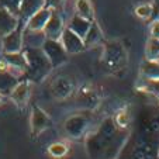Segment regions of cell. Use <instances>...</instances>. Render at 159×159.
I'll return each mask as SVG.
<instances>
[{"label": "cell", "instance_id": "cell-16", "mask_svg": "<svg viewBox=\"0 0 159 159\" xmlns=\"http://www.w3.org/2000/svg\"><path fill=\"white\" fill-rule=\"evenodd\" d=\"M100 39H102V31H100V28L97 27L96 23H94V21H92L89 31L86 33V35H84V38H83L84 47H86V48H87V47H92V45L97 44Z\"/></svg>", "mask_w": 159, "mask_h": 159}, {"label": "cell", "instance_id": "cell-23", "mask_svg": "<svg viewBox=\"0 0 159 159\" xmlns=\"http://www.w3.org/2000/svg\"><path fill=\"white\" fill-rule=\"evenodd\" d=\"M44 2H45V7H48L51 10H61L66 0H44Z\"/></svg>", "mask_w": 159, "mask_h": 159}, {"label": "cell", "instance_id": "cell-8", "mask_svg": "<svg viewBox=\"0 0 159 159\" xmlns=\"http://www.w3.org/2000/svg\"><path fill=\"white\" fill-rule=\"evenodd\" d=\"M51 13H52L51 9L44 6L41 10H38L35 14H33L25 21V28H28L31 31H42L45 24H47V21L51 17Z\"/></svg>", "mask_w": 159, "mask_h": 159}, {"label": "cell", "instance_id": "cell-18", "mask_svg": "<svg viewBox=\"0 0 159 159\" xmlns=\"http://www.w3.org/2000/svg\"><path fill=\"white\" fill-rule=\"evenodd\" d=\"M68 151H69V147L65 142H54L48 148V153L52 158H63V156H66Z\"/></svg>", "mask_w": 159, "mask_h": 159}, {"label": "cell", "instance_id": "cell-13", "mask_svg": "<svg viewBox=\"0 0 159 159\" xmlns=\"http://www.w3.org/2000/svg\"><path fill=\"white\" fill-rule=\"evenodd\" d=\"M75 11L76 16L84 18V20H94V10L89 0H75Z\"/></svg>", "mask_w": 159, "mask_h": 159}, {"label": "cell", "instance_id": "cell-19", "mask_svg": "<svg viewBox=\"0 0 159 159\" xmlns=\"http://www.w3.org/2000/svg\"><path fill=\"white\" fill-rule=\"evenodd\" d=\"M145 55H147V61H159V41L158 39L151 38L148 41Z\"/></svg>", "mask_w": 159, "mask_h": 159}, {"label": "cell", "instance_id": "cell-14", "mask_svg": "<svg viewBox=\"0 0 159 159\" xmlns=\"http://www.w3.org/2000/svg\"><path fill=\"white\" fill-rule=\"evenodd\" d=\"M90 24H92V21L84 20V18L79 17V16H75V17L70 20V24L68 25V27H69L70 30L73 31V33L78 34L79 37L84 38L86 33L89 31V28H90Z\"/></svg>", "mask_w": 159, "mask_h": 159}, {"label": "cell", "instance_id": "cell-2", "mask_svg": "<svg viewBox=\"0 0 159 159\" xmlns=\"http://www.w3.org/2000/svg\"><path fill=\"white\" fill-rule=\"evenodd\" d=\"M42 51L47 55V58L49 59L52 68L61 66L62 63H65L68 61V52L65 51V48L62 47L59 39H49L45 38L44 44H42Z\"/></svg>", "mask_w": 159, "mask_h": 159}, {"label": "cell", "instance_id": "cell-9", "mask_svg": "<svg viewBox=\"0 0 159 159\" xmlns=\"http://www.w3.org/2000/svg\"><path fill=\"white\" fill-rule=\"evenodd\" d=\"M49 117L47 116L42 108L39 107H34L33 108V114H31V131L33 135H39L44 129H47L49 127Z\"/></svg>", "mask_w": 159, "mask_h": 159}, {"label": "cell", "instance_id": "cell-17", "mask_svg": "<svg viewBox=\"0 0 159 159\" xmlns=\"http://www.w3.org/2000/svg\"><path fill=\"white\" fill-rule=\"evenodd\" d=\"M142 72L148 80L159 79V61H148V63L142 68Z\"/></svg>", "mask_w": 159, "mask_h": 159}, {"label": "cell", "instance_id": "cell-11", "mask_svg": "<svg viewBox=\"0 0 159 159\" xmlns=\"http://www.w3.org/2000/svg\"><path fill=\"white\" fill-rule=\"evenodd\" d=\"M51 89H52V93H54L55 97H58V99H66L68 96H70V94L73 93L75 87H73V83L69 79L57 78L54 80V83H52Z\"/></svg>", "mask_w": 159, "mask_h": 159}, {"label": "cell", "instance_id": "cell-5", "mask_svg": "<svg viewBox=\"0 0 159 159\" xmlns=\"http://www.w3.org/2000/svg\"><path fill=\"white\" fill-rule=\"evenodd\" d=\"M59 41L68 54H78V52L83 51V49L86 48V47H84V42H83V38L79 37L76 33H73L69 27H65Z\"/></svg>", "mask_w": 159, "mask_h": 159}, {"label": "cell", "instance_id": "cell-6", "mask_svg": "<svg viewBox=\"0 0 159 159\" xmlns=\"http://www.w3.org/2000/svg\"><path fill=\"white\" fill-rule=\"evenodd\" d=\"M3 57L6 58L7 63H9L10 73H13L16 78L24 76L25 70H27V58H25L24 52H4Z\"/></svg>", "mask_w": 159, "mask_h": 159}, {"label": "cell", "instance_id": "cell-25", "mask_svg": "<svg viewBox=\"0 0 159 159\" xmlns=\"http://www.w3.org/2000/svg\"><path fill=\"white\" fill-rule=\"evenodd\" d=\"M9 70V63H7L6 58L2 57L0 58V72H7Z\"/></svg>", "mask_w": 159, "mask_h": 159}, {"label": "cell", "instance_id": "cell-20", "mask_svg": "<svg viewBox=\"0 0 159 159\" xmlns=\"http://www.w3.org/2000/svg\"><path fill=\"white\" fill-rule=\"evenodd\" d=\"M135 16L141 20H151L152 16V3H142L135 7Z\"/></svg>", "mask_w": 159, "mask_h": 159}, {"label": "cell", "instance_id": "cell-21", "mask_svg": "<svg viewBox=\"0 0 159 159\" xmlns=\"http://www.w3.org/2000/svg\"><path fill=\"white\" fill-rule=\"evenodd\" d=\"M20 4L21 0H0V7L9 10L10 13L16 14L18 17V13H20Z\"/></svg>", "mask_w": 159, "mask_h": 159}, {"label": "cell", "instance_id": "cell-1", "mask_svg": "<svg viewBox=\"0 0 159 159\" xmlns=\"http://www.w3.org/2000/svg\"><path fill=\"white\" fill-rule=\"evenodd\" d=\"M23 52L27 58V70L24 73L25 79L31 80L33 83L41 82L51 72V69H54L42 48H27L25 47L23 48Z\"/></svg>", "mask_w": 159, "mask_h": 159}, {"label": "cell", "instance_id": "cell-22", "mask_svg": "<svg viewBox=\"0 0 159 159\" xmlns=\"http://www.w3.org/2000/svg\"><path fill=\"white\" fill-rule=\"evenodd\" d=\"M128 123H129V116L125 110H121L117 113L116 116V124H117L120 128H125L128 127Z\"/></svg>", "mask_w": 159, "mask_h": 159}, {"label": "cell", "instance_id": "cell-10", "mask_svg": "<svg viewBox=\"0 0 159 159\" xmlns=\"http://www.w3.org/2000/svg\"><path fill=\"white\" fill-rule=\"evenodd\" d=\"M18 25V17L9 10L0 7V37L7 35Z\"/></svg>", "mask_w": 159, "mask_h": 159}, {"label": "cell", "instance_id": "cell-7", "mask_svg": "<svg viewBox=\"0 0 159 159\" xmlns=\"http://www.w3.org/2000/svg\"><path fill=\"white\" fill-rule=\"evenodd\" d=\"M33 82L25 79V80L17 82L13 90L10 92V99L18 106V107H24L27 104L28 99L31 96V89H33Z\"/></svg>", "mask_w": 159, "mask_h": 159}, {"label": "cell", "instance_id": "cell-15", "mask_svg": "<svg viewBox=\"0 0 159 159\" xmlns=\"http://www.w3.org/2000/svg\"><path fill=\"white\" fill-rule=\"evenodd\" d=\"M17 84V78L13 73L7 72H0V93L2 94H10L13 87Z\"/></svg>", "mask_w": 159, "mask_h": 159}, {"label": "cell", "instance_id": "cell-4", "mask_svg": "<svg viewBox=\"0 0 159 159\" xmlns=\"http://www.w3.org/2000/svg\"><path fill=\"white\" fill-rule=\"evenodd\" d=\"M63 30H65V23H63V18L61 16V13L58 10H52L51 17L47 21V24H45L44 30H42L45 38L59 39Z\"/></svg>", "mask_w": 159, "mask_h": 159}, {"label": "cell", "instance_id": "cell-3", "mask_svg": "<svg viewBox=\"0 0 159 159\" xmlns=\"http://www.w3.org/2000/svg\"><path fill=\"white\" fill-rule=\"evenodd\" d=\"M25 24V21L18 18V25L9 33L7 35L2 37V42H3V52H20L24 48L23 44V25Z\"/></svg>", "mask_w": 159, "mask_h": 159}, {"label": "cell", "instance_id": "cell-24", "mask_svg": "<svg viewBox=\"0 0 159 159\" xmlns=\"http://www.w3.org/2000/svg\"><path fill=\"white\" fill-rule=\"evenodd\" d=\"M149 34H151V38L158 39V41H159V20H155V21H152V23H151Z\"/></svg>", "mask_w": 159, "mask_h": 159}, {"label": "cell", "instance_id": "cell-12", "mask_svg": "<svg viewBox=\"0 0 159 159\" xmlns=\"http://www.w3.org/2000/svg\"><path fill=\"white\" fill-rule=\"evenodd\" d=\"M45 6L44 0H21L20 13L18 18L23 21H27L33 14H35L38 10H41Z\"/></svg>", "mask_w": 159, "mask_h": 159}, {"label": "cell", "instance_id": "cell-26", "mask_svg": "<svg viewBox=\"0 0 159 159\" xmlns=\"http://www.w3.org/2000/svg\"><path fill=\"white\" fill-rule=\"evenodd\" d=\"M4 102H6V96H4V94H2V93H0V104H3Z\"/></svg>", "mask_w": 159, "mask_h": 159}]
</instances>
